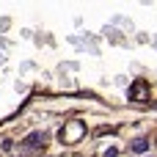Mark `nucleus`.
<instances>
[{
    "mask_svg": "<svg viewBox=\"0 0 157 157\" xmlns=\"http://www.w3.org/2000/svg\"><path fill=\"white\" fill-rule=\"evenodd\" d=\"M22 144H25L28 149H36V146H41V144H44V135H41V132H30Z\"/></svg>",
    "mask_w": 157,
    "mask_h": 157,
    "instance_id": "1",
    "label": "nucleus"
},
{
    "mask_svg": "<svg viewBox=\"0 0 157 157\" xmlns=\"http://www.w3.org/2000/svg\"><path fill=\"white\" fill-rule=\"evenodd\" d=\"M146 149H149V141H146V138H138V141H132V152H135V155H144Z\"/></svg>",
    "mask_w": 157,
    "mask_h": 157,
    "instance_id": "2",
    "label": "nucleus"
}]
</instances>
